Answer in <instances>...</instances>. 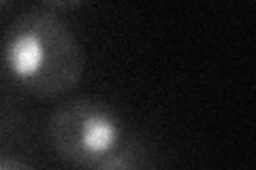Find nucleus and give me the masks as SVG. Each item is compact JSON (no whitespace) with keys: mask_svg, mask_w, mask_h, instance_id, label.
I'll use <instances>...</instances> for the list:
<instances>
[{"mask_svg":"<svg viewBox=\"0 0 256 170\" xmlns=\"http://www.w3.org/2000/svg\"><path fill=\"white\" fill-rule=\"evenodd\" d=\"M0 55L13 83L34 98L68 94L86 72L82 43L47 4L22 11L6 26Z\"/></svg>","mask_w":256,"mask_h":170,"instance_id":"obj_1","label":"nucleus"},{"mask_svg":"<svg viewBox=\"0 0 256 170\" xmlns=\"http://www.w3.org/2000/svg\"><path fill=\"white\" fill-rule=\"evenodd\" d=\"M50 141L64 162L92 168L122 145V121L100 100H73L52 115Z\"/></svg>","mask_w":256,"mask_h":170,"instance_id":"obj_2","label":"nucleus"},{"mask_svg":"<svg viewBox=\"0 0 256 170\" xmlns=\"http://www.w3.org/2000/svg\"><path fill=\"white\" fill-rule=\"evenodd\" d=\"M90 170H141V156L130 145H120Z\"/></svg>","mask_w":256,"mask_h":170,"instance_id":"obj_3","label":"nucleus"},{"mask_svg":"<svg viewBox=\"0 0 256 170\" xmlns=\"http://www.w3.org/2000/svg\"><path fill=\"white\" fill-rule=\"evenodd\" d=\"M0 170H32L28 164L15 160V158H6V156H0Z\"/></svg>","mask_w":256,"mask_h":170,"instance_id":"obj_4","label":"nucleus"}]
</instances>
